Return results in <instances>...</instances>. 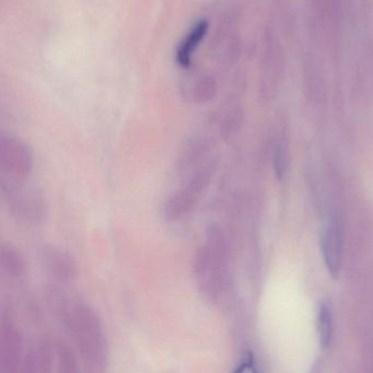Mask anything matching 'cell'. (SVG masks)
Returning <instances> with one entry per match:
<instances>
[{"instance_id": "1", "label": "cell", "mask_w": 373, "mask_h": 373, "mask_svg": "<svg viewBox=\"0 0 373 373\" xmlns=\"http://www.w3.org/2000/svg\"><path fill=\"white\" fill-rule=\"evenodd\" d=\"M59 314L77 352L91 371H104L108 361V345L100 316L84 300L61 303Z\"/></svg>"}, {"instance_id": "2", "label": "cell", "mask_w": 373, "mask_h": 373, "mask_svg": "<svg viewBox=\"0 0 373 373\" xmlns=\"http://www.w3.org/2000/svg\"><path fill=\"white\" fill-rule=\"evenodd\" d=\"M228 245L219 227H208L205 240L195 252L193 271L198 291L209 301L218 299L226 286Z\"/></svg>"}, {"instance_id": "3", "label": "cell", "mask_w": 373, "mask_h": 373, "mask_svg": "<svg viewBox=\"0 0 373 373\" xmlns=\"http://www.w3.org/2000/svg\"><path fill=\"white\" fill-rule=\"evenodd\" d=\"M215 170V164L208 162L186 175L184 185L164 202L163 218L168 222H176L192 213L211 184Z\"/></svg>"}, {"instance_id": "4", "label": "cell", "mask_w": 373, "mask_h": 373, "mask_svg": "<svg viewBox=\"0 0 373 373\" xmlns=\"http://www.w3.org/2000/svg\"><path fill=\"white\" fill-rule=\"evenodd\" d=\"M27 181L1 179V193L9 211L19 220L40 224L48 215L46 200L40 189L28 184Z\"/></svg>"}, {"instance_id": "5", "label": "cell", "mask_w": 373, "mask_h": 373, "mask_svg": "<svg viewBox=\"0 0 373 373\" xmlns=\"http://www.w3.org/2000/svg\"><path fill=\"white\" fill-rule=\"evenodd\" d=\"M33 169V155L23 142L14 137H3L0 142L1 179L27 181Z\"/></svg>"}, {"instance_id": "6", "label": "cell", "mask_w": 373, "mask_h": 373, "mask_svg": "<svg viewBox=\"0 0 373 373\" xmlns=\"http://www.w3.org/2000/svg\"><path fill=\"white\" fill-rule=\"evenodd\" d=\"M23 341L16 324L9 318L0 323V371L16 372L23 361Z\"/></svg>"}, {"instance_id": "7", "label": "cell", "mask_w": 373, "mask_h": 373, "mask_svg": "<svg viewBox=\"0 0 373 373\" xmlns=\"http://www.w3.org/2000/svg\"><path fill=\"white\" fill-rule=\"evenodd\" d=\"M41 260L50 276L61 283H70L78 276V265L74 256L55 245H45L41 250Z\"/></svg>"}, {"instance_id": "8", "label": "cell", "mask_w": 373, "mask_h": 373, "mask_svg": "<svg viewBox=\"0 0 373 373\" xmlns=\"http://www.w3.org/2000/svg\"><path fill=\"white\" fill-rule=\"evenodd\" d=\"M284 52L281 48L280 43L275 37L273 32L266 35L265 50H264V74L265 82L271 90L278 88L284 75Z\"/></svg>"}, {"instance_id": "9", "label": "cell", "mask_w": 373, "mask_h": 373, "mask_svg": "<svg viewBox=\"0 0 373 373\" xmlns=\"http://www.w3.org/2000/svg\"><path fill=\"white\" fill-rule=\"evenodd\" d=\"M324 262L334 279L339 277L343 266V239L336 226H329L322 237Z\"/></svg>"}, {"instance_id": "10", "label": "cell", "mask_w": 373, "mask_h": 373, "mask_svg": "<svg viewBox=\"0 0 373 373\" xmlns=\"http://www.w3.org/2000/svg\"><path fill=\"white\" fill-rule=\"evenodd\" d=\"M55 363L53 343L37 342L32 345L22 361L24 372H50Z\"/></svg>"}, {"instance_id": "11", "label": "cell", "mask_w": 373, "mask_h": 373, "mask_svg": "<svg viewBox=\"0 0 373 373\" xmlns=\"http://www.w3.org/2000/svg\"><path fill=\"white\" fill-rule=\"evenodd\" d=\"M208 27L209 24L207 20H200L182 39L176 50V63L179 64L180 66L183 68L191 66L195 50H198L202 41L205 39Z\"/></svg>"}, {"instance_id": "12", "label": "cell", "mask_w": 373, "mask_h": 373, "mask_svg": "<svg viewBox=\"0 0 373 373\" xmlns=\"http://www.w3.org/2000/svg\"><path fill=\"white\" fill-rule=\"evenodd\" d=\"M0 267L7 276L19 279L27 271V262L15 245L3 243L0 247Z\"/></svg>"}, {"instance_id": "13", "label": "cell", "mask_w": 373, "mask_h": 373, "mask_svg": "<svg viewBox=\"0 0 373 373\" xmlns=\"http://www.w3.org/2000/svg\"><path fill=\"white\" fill-rule=\"evenodd\" d=\"M55 365L59 372L71 373L78 370V360L74 350L61 341L53 342Z\"/></svg>"}, {"instance_id": "14", "label": "cell", "mask_w": 373, "mask_h": 373, "mask_svg": "<svg viewBox=\"0 0 373 373\" xmlns=\"http://www.w3.org/2000/svg\"><path fill=\"white\" fill-rule=\"evenodd\" d=\"M318 329L321 346L326 350L333 337V311L329 303H323L318 309Z\"/></svg>"}, {"instance_id": "15", "label": "cell", "mask_w": 373, "mask_h": 373, "mask_svg": "<svg viewBox=\"0 0 373 373\" xmlns=\"http://www.w3.org/2000/svg\"><path fill=\"white\" fill-rule=\"evenodd\" d=\"M287 164H288V148L284 140H279L275 146L274 151V166L277 178L281 180L283 175L286 173Z\"/></svg>"}]
</instances>
